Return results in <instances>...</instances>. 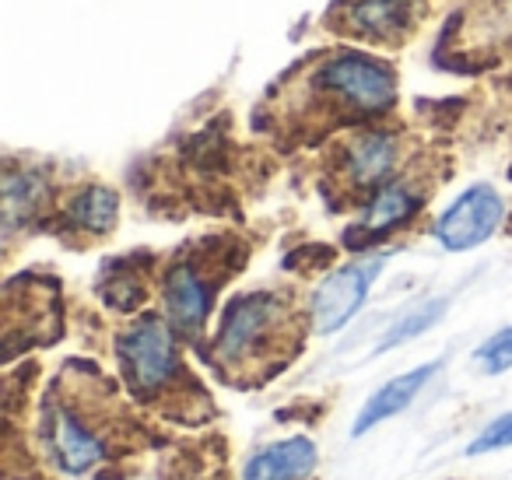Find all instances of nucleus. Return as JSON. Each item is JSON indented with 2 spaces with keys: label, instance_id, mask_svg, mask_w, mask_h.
Listing matches in <instances>:
<instances>
[{
  "label": "nucleus",
  "instance_id": "9b49d317",
  "mask_svg": "<svg viewBox=\"0 0 512 480\" xmlns=\"http://www.w3.org/2000/svg\"><path fill=\"white\" fill-rule=\"evenodd\" d=\"M320 463V449L309 435H288L256 449L242 466V480H306Z\"/></svg>",
  "mask_w": 512,
  "mask_h": 480
},
{
  "label": "nucleus",
  "instance_id": "f03ea898",
  "mask_svg": "<svg viewBox=\"0 0 512 480\" xmlns=\"http://www.w3.org/2000/svg\"><path fill=\"white\" fill-rule=\"evenodd\" d=\"M316 95L348 116H383L397 102V74L383 60L365 57L358 50L330 53L313 71Z\"/></svg>",
  "mask_w": 512,
  "mask_h": 480
},
{
  "label": "nucleus",
  "instance_id": "2eb2a0df",
  "mask_svg": "<svg viewBox=\"0 0 512 480\" xmlns=\"http://www.w3.org/2000/svg\"><path fill=\"white\" fill-rule=\"evenodd\" d=\"M446 309H449V298H442V295L418 302L414 309H407L404 316H397V323L379 337V344L372 354H386V351H393V347H400V344H407V340L428 333L432 326H439V319L446 316Z\"/></svg>",
  "mask_w": 512,
  "mask_h": 480
},
{
  "label": "nucleus",
  "instance_id": "20e7f679",
  "mask_svg": "<svg viewBox=\"0 0 512 480\" xmlns=\"http://www.w3.org/2000/svg\"><path fill=\"white\" fill-rule=\"evenodd\" d=\"M39 442L50 463L67 477H85L109 459V442L92 417H85L71 400L53 393L39 414Z\"/></svg>",
  "mask_w": 512,
  "mask_h": 480
},
{
  "label": "nucleus",
  "instance_id": "9d476101",
  "mask_svg": "<svg viewBox=\"0 0 512 480\" xmlns=\"http://www.w3.org/2000/svg\"><path fill=\"white\" fill-rule=\"evenodd\" d=\"M439 368H442V358H435V361H425V365L407 368V372L386 379L383 386H379L376 393L362 403V410L355 414V421H351V438L369 435V431L379 428L383 421H393V417L404 414V410L411 407L421 393H425L428 382L439 375Z\"/></svg>",
  "mask_w": 512,
  "mask_h": 480
},
{
  "label": "nucleus",
  "instance_id": "f8f14e48",
  "mask_svg": "<svg viewBox=\"0 0 512 480\" xmlns=\"http://www.w3.org/2000/svg\"><path fill=\"white\" fill-rule=\"evenodd\" d=\"M418 18V0H355L348 8V25L355 36L376 43H397Z\"/></svg>",
  "mask_w": 512,
  "mask_h": 480
},
{
  "label": "nucleus",
  "instance_id": "f3484780",
  "mask_svg": "<svg viewBox=\"0 0 512 480\" xmlns=\"http://www.w3.org/2000/svg\"><path fill=\"white\" fill-rule=\"evenodd\" d=\"M474 361L484 368V375H502L512 368V326L491 333L481 347L474 351Z\"/></svg>",
  "mask_w": 512,
  "mask_h": 480
},
{
  "label": "nucleus",
  "instance_id": "ddd939ff",
  "mask_svg": "<svg viewBox=\"0 0 512 480\" xmlns=\"http://www.w3.org/2000/svg\"><path fill=\"white\" fill-rule=\"evenodd\" d=\"M116 218H120V197L102 183L81 186V190H74L64 204L67 228H74V232H81V235L113 232Z\"/></svg>",
  "mask_w": 512,
  "mask_h": 480
},
{
  "label": "nucleus",
  "instance_id": "1a4fd4ad",
  "mask_svg": "<svg viewBox=\"0 0 512 480\" xmlns=\"http://www.w3.org/2000/svg\"><path fill=\"white\" fill-rule=\"evenodd\" d=\"M400 165V137L390 130H358L341 148V176L351 190L372 193L393 179Z\"/></svg>",
  "mask_w": 512,
  "mask_h": 480
},
{
  "label": "nucleus",
  "instance_id": "6e6552de",
  "mask_svg": "<svg viewBox=\"0 0 512 480\" xmlns=\"http://www.w3.org/2000/svg\"><path fill=\"white\" fill-rule=\"evenodd\" d=\"M425 207V193L418 190L414 179H390L386 186H379L376 193L369 197L362 211V221L348 228V246L362 249L372 246V242L386 239L397 228L411 225L414 214Z\"/></svg>",
  "mask_w": 512,
  "mask_h": 480
},
{
  "label": "nucleus",
  "instance_id": "f257e3e1",
  "mask_svg": "<svg viewBox=\"0 0 512 480\" xmlns=\"http://www.w3.org/2000/svg\"><path fill=\"white\" fill-rule=\"evenodd\" d=\"M292 323L288 298L278 291H246L225 302L218 330L211 337V358L221 372H246L260 361L274 358L278 344H285V330Z\"/></svg>",
  "mask_w": 512,
  "mask_h": 480
},
{
  "label": "nucleus",
  "instance_id": "4468645a",
  "mask_svg": "<svg viewBox=\"0 0 512 480\" xmlns=\"http://www.w3.org/2000/svg\"><path fill=\"white\" fill-rule=\"evenodd\" d=\"M46 200V183L36 172H8L4 179V225L8 232L22 221H32L43 211Z\"/></svg>",
  "mask_w": 512,
  "mask_h": 480
},
{
  "label": "nucleus",
  "instance_id": "423d86ee",
  "mask_svg": "<svg viewBox=\"0 0 512 480\" xmlns=\"http://www.w3.org/2000/svg\"><path fill=\"white\" fill-rule=\"evenodd\" d=\"M502 221H505V204L498 197V190L488 183H474L439 214L432 235L449 253H467V249L488 242Z\"/></svg>",
  "mask_w": 512,
  "mask_h": 480
},
{
  "label": "nucleus",
  "instance_id": "0eeeda50",
  "mask_svg": "<svg viewBox=\"0 0 512 480\" xmlns=\"http://www.w3.org/2000/svg\"><path fill=\"white\" fill-rule=\"evenodd\" d=\"M214 295H218V277H211L207 263L197 260V256H183L165 270L162 305L165 319L176 326V333L197 337L211 319Z\"/></svg>",
  "mask_w": 512,
  "mask_h": 480
},
{
  "label": "nucleus",
  "instance_id": "7ed1b4c3",
  "mask_svg": "<svg viewBox=\"0 0 512 480\" xmlns=\"http://www.w3.org/2000/svg\"><path fill=\"white\" fill-rule=\"evenodd\" d=\"M116 358H120V372L137 400L162 396L165 389L176 386L186 372L183 354H179L176 326L165 316H155V312L134 319V323L120 333V340H116Z\"/></svg>",
  "mask_w": 512,
  "mask_h": 480
},
{
  "label": "nucleus",
  "instance_id": "dca6fc26",
  "mask_svg": "<svg viewBox=\"0 0 512 480\" xmlns=\"http://www.w3.org/2000/svg\"><path fill=\"white\" fill-rule=\"evenodd\" d=\"M502 449H512V410L484 424V428L467 442L463 456H488V452H502Z\"/></svg>",
  "mask_w": 512,
  "mask_h": 480
},
{
  "label": "nucleus",
  "instance_id": "39448f33",
  "mask_svg": "<svg viewBox=\"0 0 512 480\" xmlns=\"http://www.w3.org/2000/svg\"><path fill=\"white\" fill-rule=\"evenodd\" d=\"M383 267H386V256H362V260L344 263L334 274L323 277L320 288L309 298V323H313V330L320 337L341 333L358 316V309L365 305V298H369L372 284L379 281Z\"/></svg>",
  "mask_w": 512,
  "mask_h": 480
}]
</instances>
